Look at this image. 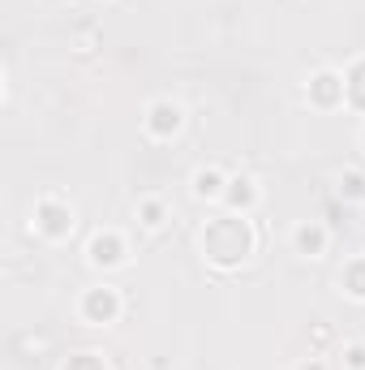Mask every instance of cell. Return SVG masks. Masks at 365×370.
<instances>
[{
  "label": "cell",
  "mask_w": 365,
  "mask_h": 370,
  "mask_svg": "<svg viewBox=\"0 0 365 370\" xmlns=\"http://www.w3.org/2000/svg\"><path fill=\"white\" fill-rule=\"evenodd\" d=\"M31 224H35L43 237L60 241V237H69V232H73V207H69V202H60V198H39V202H35V211H31Z\"/></svg>",
  "instance_id": "obj_1"
},
{
  "label": "cell",
  "mask_w": 365,
  "mask_h": 370,
  "mask_svg": "<svg viewBox=\"0 0 365 370\" xmlns=\"http://www.w3.org/2000/svg\"><path fill=\"white\" fill-rule=\"evenodd\" d=\"M120 314V297H116V289H86L82 293V319L86 323H112Z\"/></svg>",
  "instance_id": "obj_2"
},
{
  "label": "cell",
  "mask_w": 365,
  "mask_h": 370,
  "mask_svg": "<svg viewBox=\"0 0 365 370\" xmlns=\"http://www.w3.org/2000/svg\"><path fill=\"white\" fill-rule=\"evenodd\" d=\"M147 130H151L155 138L176 134V130H181V108H176V103H168V99L151 103V108H147Z\"/></svg>",
  "instance_id": "obj_3"
},
{
  "label": "cell",
  "mask_w": 365,
  "mask_h": 370,
  "mask_svg": "<svg viewBox=\"0 0 365 370\" xmlns=\"http://www.w3.org/2000/svg\"><path fill=\"white\" fill-rule=\"evenodd\" d=\"M90 263L95 267H116V263H125V245H120V237L116 232H99L95 241H90Z\"/></svg>",
  "instance_id": "obj_4"
},
{
  "label": "cell",
  "mask_w": 365,
  "mask_h": 370,
  "mask_svg": "<svg viewBox=\"0 0 365 370\" xmlns=\"http://www.w3.org/2000/svg\"><path fill=\"white\" fill-rule=\"evenodd\" d=\"M322 245H327V232L318 224H301L297 228V250L301 255H322Z\"/></svg>",
  "instance_id": "obj_5"
},
{
  "label": "cell",
  "mask_w": 365,
  "mask_h": 370,
  "mask_svg": "<svg viewBox=\"0 0 365 370\" xmlns=\"http://www.w3.org/2000/svg\"><path fill=\"white\" fill-rule=\"evenodd\" d=\"M194 194L198 198H215L219 194V173H198L194 177Z\"/></svg>",
  "instance_id": "obj_6"
},
{
  "label": "cell",
  "mask_w": 365,
  "mask_h": 370,
  "mask_svg": "<svg viewBox=\"0 0 365 370\" xmlns=\"http://www.w3.org/2000/svg\"><path fill=\"white\" fill-rule=\"evenodd\" d=\"M344 361H348V370H365V344H348Z\"/></svg>",
  "instance_id": "obj_7"
},
{
  "label": "cell",
  "mask_w": 365,
  "mask_h": 370,
  "mask_svg": "<svg viewBox=\"0 0 365 370\" xmlns=\"http://www.w3.org/2000/svg\"><path fill=\"white\" fill-rule=\"evenodd\" d=\"M142 224H164V211H159V202H142Z\"/></svg>",
  "instance_id": "obj_8"
},
{
  "label": "cell",
  "mask_w": 365,
  "mask_h": 370,
  "mask_svg": "<svg viewBox=\"0 0 365 370\" xmlns=\"http://www.w3.org/2000/svg\"><path fill=\"white\" fill-rule=\"evenodd\" d=\"M301 370H322V366H318V361H310V366H301Z\"/></svg>",
  "instance_id": "obj_9"
},
{
  "label": "cell",
  "mask_w": 365,
  "mask_h": 370,
  "mask_svg": "<svg viewBox=\"0 0 365 370\" xmlns=\"http://www.w3.org/2000/svg\"><path fill=\"white\" fill-rule=\"evenodd\" d=\"M361 143H365V134H361Z\"/></svg>",
  "instance_id": "obj_10"
}]
</instances>
